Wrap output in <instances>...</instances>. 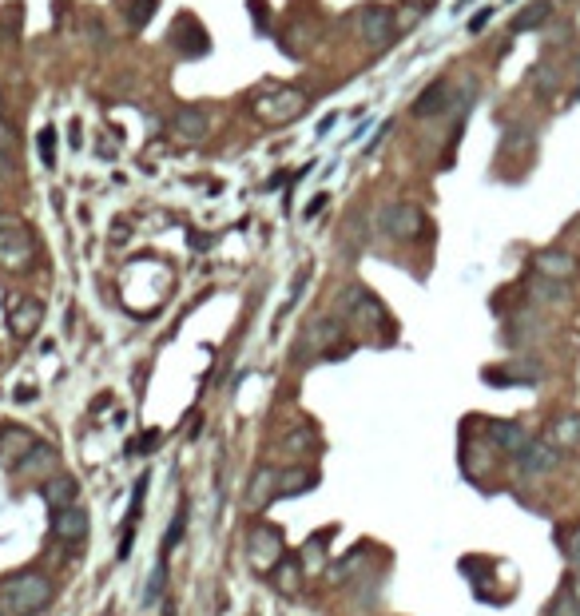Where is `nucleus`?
I'll list each match as a JSON object with an SVG mask.
<instances>
[{"instance_id":"nucleus-22","label":"nucleus","mask_w":580,"mask_h":616,"mask_svg":"<svg viewBox=\"0 0 580 616\" xmlns=\"http://www.w3.org/2000/svg\"><path fill=\"white\" fill-rule=\"evenodd\" d=\"M303 342L314 346V354H326V358H330V354H334L330 346H334V342H346V338H342V322H338V318H318V322L306 331Z\"/></svg>"},{"instance_id":"nucleus-6","label":"nucleus","mask_w":580,"mask_h":616,"mask_svg":"<svg viewBox=\"0 0 580 616\" xmlns=\"http://www.w3.org/2000/svg\"><path fill=\"white\" fill-rule=\"evenodd\" d=\"M247 553H251L255 569L271 573L275 565L286 556V549H283V529H275V525H263V529H251V537H247Z\"/></svg>"},{"instance_id":"nucleus-17","label":"nucleus","mask_w":580,"mask_h":616,"mask_svg":"<svg viewBox=\"0 0 580 616\" xmlns=\"http://www.w3.org/2000/svg\"><path fill=\"white\" fill-rule=\"evenodd\" d=\"M40 497H44L52 509H64V505H76V497H80V481L72 473H52V477H44V485H40Z\"/></svg>"},{"instance_id":"nucleus-15","label":"nucleus","mask_w":580,"mask_h":616,"mask_svg":"<svg viewBox=\"0 0 580 616\" xmlns=\"http://www.w3.org/2000/svg\"><path fill=\"white\" fill-rule=\"evenodd\" d=\"M16 473H24V477H52V473H60V450H56V445H48V442H36L33 450L24 453V462L16 465Z\"/></svg>"},{"instance_id":"nucleus-3","label":"nucleus","mask_w":580,"mask_h":616,"mask_svg":"<svg viewBox=\"0 0 580 616\" xmlns=\"http://www.w3.org/2000/svg\"><path fill=\"white\" fill-rule=\"evenodd\" d=\"M33 255H36V243H33V235L24 231V223H20L16 215H0V266L24 271V266L33 263Z\"/></svg>"},{"instance_id":"nucleus-42","label":"nucleus","mask_w":580,"mask_h":616,"mask_svg":"<svg viewBox=\"0 0 580 616\" xmlns=\"http://www.w3.org/2000/svg\"><path fill=\"white\" fill-rule=\"evenodd\" d=\"M0 616H5V609H0Z\"/></svg>"},{"instance_id":"nucleus-31","label":"nucleus","mask_w":580,"mask_h":616,"mask_svg":"<svg viewBox=\"0 0 580 616\" xmlns=\"http://www.w3.org/2000/svg\"><path fill=\"white\" fill-rule=\"evenodd\" d=\"M358 573H366V565H362V549H358V553H350L346 561H338V569H330V576H334V584L354 581Z\"/></svg>"},{"instance_id":"nucleus-41","label":"nucleus","mask_w":580,"mask_h":616,"mask_svg":"<svg viewBox=\"0 0 580 616\" xmlns=\"http://www.w3.org/2000/svg\"><path fill=\"white\" fill-rule=\"evenodd\" d=\"M465 5H473V0H462V5H457V8H465Z\"/></svg>"},{"instance_id":"nucleus-2","label":"nucleus","mask_w":580,"mask_h":616,"mask_svg":"<svg viewBox=\"0 0 580 616\" xmlns=\"http://www.w3.org/2000/svg\"><path fill=\"white\" fill-rule=\"evenodd\" d=\"M251 112L263 124H290V119L306 112V92H298V88H267L263 96H255Z\"/></svg>"},{"instance_id":"nucleus-18","label":"nucleus","mask_w":580,"mask_h":616,"mask_svg":"<svg viewBox=\"0 0 580 616\" xmlns=\"http://www.w3.org/2000/svg\"><path fill=\"white\" fill-rule=\"evenodd\" d=\"M545 442L553 450H580V414H561L545 425Z\"/></svg>"},{"instance_id":"nucleus-30","label":"nucleus","mask_w":580,"mask_h":616,"mask_svg":"<svg viewBox=\"0 0 580 616\" xmlns=\"http://www.w3.org/2000/svg\"><path fill=\"white\" fill-rule=\"evenodd\" d=\"M545 616H580V596L568 589V584H561L553 601L545 604Z\"/></svg>"},{"instance_id":"nucleus-24","label":"nucleus","mask_w":580,"mask_h":616,"mask_svg":"<svg viewBox=\"0 0 580 616\" xmlns=\"http://www.w3.org/2000/svg\"><path fill=\"white\" fill-rule=\"evenodd\" d=\"M326 553H330V533H314L303 541V549H298V565H303V573H318L326 569Z\"/></svg>"},{"instance_id":"nucleus-13","label":"nucleus","mask_w":580,"mask_h":616,"mask_svg":"<svg viewBox=\"0 0 580 616\" xmlns=\"http://www.w3.org/2000/svg\"><path fill=\"white\" fill-rule=\"evenodd\" d=\"M485 434H489V445H493V450H501L505 457H517L529 442H533V437L525 434L521 422H501V417H493V422L485 425Z\"/></svg>"},{"instance_id":"nucleus-14","label":"nucleus","mask_w":580,"mask_h":616,"mask_svg":"<svg viewBox=\"0 0 580 616\" xmlns=\"http://www.w3.org/2000/svg\"><path fill=\"white\" fill-rule=\"evenodd\" d=\"M533 271L541 275V278H557V283H568L576 271H580V263L568 251H561V247H545V251H537L533 255Z\"/></svg>"},{"instance_id":"nucleus-10","label":"nucleus","mask_w":580,"mask_h":616,"mask_svg":"<svg viewBox=\"0 0 580 616\" xmlns=\"http://www.w3.org/2000/svg\"><path fill=\"white\" fill-rule=\"evenodd\" d=\"M513 462H517V470H521L525 477H548L557 465H561V450H553L545 437H533Z\"/></svg>"},{"instance_id":"nucleus-12","label":"nucleus","mask_w":580,"mask_h":616,"mask_svg":"<svg viewBox=\"0 0 580 616\" xmlns=\"http://www.w3.org/2000/svg\"><path fill=\"white\" fill-rule=\"evenodd\" d=\"M172 135L179 144H203V139L211 135V116H207L203 107H179L172 116Z\"/></svg>"},{"instance_id":"nucleus-16","label":"nucleus","mask_w":580,"mask_h":616,"mask_svg":"<svg viewBox=\"0 0 580 616\" xmlns=\"http://www.w3.org/2000/svg\"><path fill=\"white\" fill-rule=\"evenodd\" d=\"M449 107H454V88H449V79H434V84L414 99V116L417 119L442 116V112H449Z\"/></svg>"},{"instance_id":"nucleus-27","label":"nucleus","mask_w":580,"mask_h":616,"mask_svg":"<svg viewBox=\"0 0 580 616\" xmlns=\"http://www.w3.org/2000/svg\"><path fill=\"white\" fill-rule=\"evenodd\" d=\"M318 445V434L310 430V425H295L290 434H283V442H278V450L283 453H290V457H298V453H310Z\"/></svg>"},{"instance_id":"nucleus-26","label":"nucleus","mask_w":580,"mask_h":616,"mask_svg":"<svg viewBox=\"0 0 580 616\" xmlns=\"http://www.w3.org/2000/svg\"><path fill=\"white\" fill-rule=\"evenodd\" d=\"M529 294L537 298V303H568V286L565 283H557V278H541V275H533L529 278Z\"/></svg>"},{"instance_id":"nucleus-35","label":"nucleus","mask_w":580,"mask_h":616,"mask_svg":"<svg viewBox=\"0 0 580 616\" xmlns=\"http://www.w3.org/2000/svg\"><path fill=\"white\" fill-rule=\"evenodd\" d=\"M52 147H56V132H52V127H44V132H40V159H44V163H52V159H56Z\"/></svg>"},{"instance_id":"nucleus-21","label":"nucleus","mask_w":580,"mask_h":616,"mask_svg":"<svg viewBox=\"0 0 580 616\" xmlns=\"http://www.w3.org/2000/svg\"><path fill=\"white\" fill-rule=\"evenodd\" d=\"M275 493H278V470L263 465V470L251 477V485H247V509H267V505L275 501Z\"/></svg>"},{"instance_id":"nucleus-25","label":"nucleus","mask_w":580,"mask_h":616,"mask_svg":"<svg viewBox=\"0 0 580 616\" xmlns=\"http://www.w3.org/2000/svg\"><path fill=\"white\" fill-rule=\"evenodd\" d=\"M548 16H553V0H533V5H525L521 13L513 16L509 28H513V33H533V28H541Z\"/></svg>"},{"instance_id":"nucleus-8","label":"nucleus","mask_w":580,"mask_h":616,"mask_svg":"<svg viewBox=\"0 0 580 616\" xmlns=\"http://www.w3.org/2000/svg\"><path fill=\"white\" fill-rule=\"evenodd\" d=\"M8 331L16 338H33L40 331V322H44V303L40 298H28V294H13L8 298Z\"/></svg>"},{"instance_id":"nucleus-38","label":"nucleus","mask_w":580,"mask_h":616,"mask_svg":"<svg viewBox=\"0 0 580 616\" xmlns=\"http://www.w3.org/2000/svg\"><path fill=\"white\" fill-rule=\"evenodd\" d=\"M16 16H20V8H16V5L8 8V13H0V28H8V33H13V28H16Z\"/></svg>"},{"instance_id":"nucleus-9","label":"nucleus","mask_w":580,"mask_h":616,"mask_svg":"<svg viewBox=\"0 0 580 616\" xmlns=\"http://www.w3.org/2000/svg\"><path fill=\"white\" fill-rule=\"evenodd\" d=\"M338 306H342V314L350 318V322H358V326H382L386 322V306L378 303L370 291H362V286H350Z\"/></svg>"},{"instance_id":"nucleus-7","label":"nucleus","mask_w":580,"mask_h":616,"mask_svg":"<svg viewBox=\"0 0 580 616\" xmlns=\"http://www.w3.org/2000/svg\"><path fill=\"white\" fill-rule=\"evenodd\" d=\"M88 529H92V521H88L84 505H64V509H52V541H60L64 549L84 545Z\"/></svg>"},{"instance_id":"nucleus-40","label":"nucleus","mask_w":580,"mask_h":616,"mask_svg":"<svg viewBox=\"0 0 580 616\" xmlns=\"http://www.w3.org/2000/svg\"><path fill=\"white\" fill-rule=\"evenodd\" d=\"M88 33H92L96 44H104V28H99V24H88Z\"/></svg>"},{"instance_id":"nucleus-33","label":"nucleus","mask_w":580,"mask_h":616,"mask_svg":"<svg viewBox=\"0 0 580 616\" xmlns=\"http://www.w3.org/2000/svg\"><path fill=\"white\" fill-rule=\"evenodd\" d=\"M183 521H187V509H179L175 521H172V529H167V537H164V553H172L179 545V537H183Z\"/></svg>"},{"instance_id":"nucleus-20","label":"nucleus","mask_w":580,"mask_h":616,"mask_svg":"<svg viewBox=\"0 0 580 616\" xmlns=\"http://www.w3.org/2000/svg\"><path fill=\"white\" fill-rule=\"evenodd\" d=\"M318 485V473L314 470H303V465H295V470H278V493L275 501H290V497H303Z\"/></svg>"},{"instance_id":"nucleus-36","label":"nucleus","mask_w":580,"mask_h":616,"mask_svg":"<svg viewBox=\"0 0 580 616\" xmlns=\"http://www.w3.org/2000/svg\"><path fill=\"white\" fill-rule=\"evenodd\" d=\"M16 144V132H13V124L8 119H0V152H8V147Z\"/></svg>"},{"instance_id":"nucleus-19","label":"nucleus","mask_w":580,"mask_h":616,"mask_svg":"<svg viewBox=\"0 0 580 616\" xmlns=\"http://www.w3.org/2000/svg\"><path fill=\"white\" fill-rule=\"evenodd\" d=\"M172 44L179 48V52H187V56H203L207 48H211V40L203 36V28H199L192 16H179L175 28H172Z\"/></svg>"},{"instance_id":"nucleus-11","label":"nucleus","mask_w":580,"mask_h":616,"mask_svg":"<svg viewBox=\"0 0 580 616\" xmlns=\"http://www.w3.org/2000/svg\"><path fill=\"white\" fill-rule=\"evenodd\" d=\"M358 36L366 40V48H386L394 40V13L386 5H370L358 16Z\"/></svg>"},{"instance_id":"nucleus-32","label":"nucleus","mask_w":580,"mask_h":616,"mask_svg":"<svg viewBox=\"0 0 580 616\" xmlns=\"http://www.w3.org/2000/svg\"><path fill=\"white\" fill-rule=\"evenodd\" d=\"M561 549L568 553V561H573L576 569H580V525H573V529L561 533Z\"/></svg>"},{"instance_id":"nucleus-28","label":"nucleus","mask_w":580,"mask_h":616,"mask_svg":"<svg viewBox=\"0 0 580 616\" xmlns=\"http://www.w3.org/2000/svg\"><path fill=\"white\" fill-rule=\"evenodd\" d=\"M271 576H275V584L283 593H298V584H303V565L290 561V556H283V561L271 569Z\"/></svg>"},{"instance_id":"nucleus-29","label":"nucleus","mask_w":580,"mask_h":616,"mask_svg":"<svg viewBox=\"0 0 580 616\" xmlns=\"http://www.w3.org/2000/svg\"><path fill=\"white\" fill-rule=\"evenodd\" d=\"M155 5L159 0H119V13H124V20L132 28H144L155 16Z\"/></svg>"},{"instance_id":"nucleus-23","label":"nucleus","mask_w":580,"mask_h":616,"mask_svg":"<svg viewBox=\"0 0 580 616\" xmlns=\"http://www.w3.org/2000/svg\"><path fill=\"white\" fill-rule=\"evenodd\" d=\"M36 445V437L28 430H8L0 437V465H8V470H16L20 462H24V453Z\"/></svg>"},{"instance_id":"nucleus-5","label":"nucleus","mask_w":580,"mask_h":616,"mask_svg":"<svg viewBox=\"0 0 580 616\" xmlns=\"http://www.w3.org/2000/svg\"><path fill=\"white\" fill-rule=\"evenodd\" d=\"M482 378L489 386H541L545 362H537V358H517V362H505V366H485Z\"/></svg>"},{"instance_id":"nucleus-4","label":"nucleus","mask_w":580,"mask_h":616,"mask_svg":"<svg viewBox=\"0 0 580 616\" xmlns=\"http://www.w3.org/2000/svg\"><path fill=\"white\" fill-rule=\"evenodd\" d=\"M378 227L398 243H414V238L426 235V211L417 203H386L378 211Z\"/></svg>"},{"instance_id":"nucleus-34","label":"nucleus","mask_w":580,"mask_h":616,"mask_svg":"<svg viewBox=\"0 0 580 616\" xmlns=\"http://www.w3.org/2000/svg\"><path fill=\"white\" fill-rule=\"evenodd\" d=\"M164 581H167V565H159L155 576H152V584H147V604H155L159 596H164Z\"/></svg>"},{"instance_id":"nucleus-37","label":"nucleus","mask_w":580,"mask_h":616,"mask_svg":"<svg viewBox=\"0 0 580 616\" xmlns=\"http://www.w3.org/2000/svg\"><path fill=\"white\" fill-rule=\"evenodd\" d=\"M489 16H493V8H485V13H477L473 20H469V33H482V28L489 24Z\"/></svg>"},{"instance_id":"nucleus-39","label":"nucleus","mask_w":580,"mask_h":616,"mask_svg":"<svg viewBox=\"0 0 580 616\" xmlns=\"http://www.w3.org/2000/svg\"><path fill=\"white\" fill-rule=\"evenodd\" d=\"M13 175V159H8V152H0V179Z\"/></svg>"},{"instance_id":"nucleus-1","label":"nucleus","mask_w":580,"mask_h":616,"mask_svg":"<svg viewBox=\"0 0 580 616\" xmlns=\"http://www.w3.org/2000/svg\"><path fill=\"white\" fill-rule=\"evenodd\" d=\"M52 581L44 573H16L0 584V609L5 616H36L52 604Z\"/></svg>"}]
</instances>
